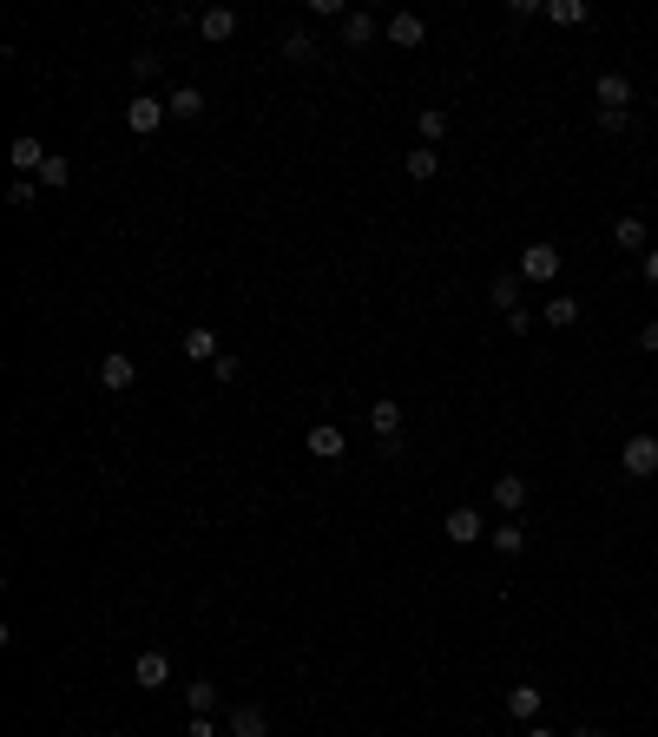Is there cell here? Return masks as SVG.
<instances>
[{"label": "cell", "instance_id": "obj_21", "mask_svg": "<svg viewBox=\"0 0 658 737\" xmlns=\"http://www.w3.org/2000/svg\"><path fill=\"white\" fill-rule=\"evenodd\" d=\"M185 711H191V718H211V711H218V685H211V678H191V685H185Z\"/></svg>", "mask_w": 658, "mask_h": 737}, {"label": "cell", "instance_id": "obj_35", "mask_svg": "<svg viewBox=\"0 0 658 737\" xmlns=\"http://www.w3.org/2000/svg\"><path fill=\"white\" fill-rule=\"evenodd\" d=\"M520 737H560V731H547V724H527V731H520Z\"/></svg>", "mask_w": 658, "mask_h": 737}, {"label": "cell", "instance_id": "obj_20", "mask_svg": "<svg viewBox=\"0 0 658 737\" xmlns=\"http://www.w3.org/2000/svg\"><path fill=\"white\" fill-rule=\"evenodd\" d=\"M612 244H619L626 257H645V251H652V244H645V218H619V224H612Z\"/></svg>", "mask_w": 658, "mask_h": 737}, {"label": "cell", "instance_id": "obj_8", "mask_svg": "<svg viewBox=\"0 0 658 737\" xmlns=\"http://www.w3.org/2000/svg\"><path fill=\"white\" fill-rule=\"evenodd\" d=\"M540 705H547V691H540V685H514V691H507V718H514V724H540Z\"/></svg>", "mask_w": 658, "mask_h": 737}, {"label": "cell", "instance_id": "obj_33", "mask_svg": "<svg viewBox=\"0 0 658 737\" xmlns=\"http://www.w3.org/2000/svg\"><path fill=\"white\" fill-rule=\"evenodd\" d=\"M639 349H652V356H658V316H645V330H639Z\"/></svg>", "mask_w": 658, "mask_h": 737}, {"label": "cell", "instance_id": "obj_10", "mask_svg": "<svg viewBox=\"0 0 658 737\" xmlns=\"http://www.w3.org/2000/svg\"><path fill=\"white\" fill-rule=\"evenodd\" d=\"M593 93H599V112H626L632 106V79L626 73H599Z\"/></svg>", "mask_w": 658, "mask_h": 737}, {"label": "cell", "instance_id": "obj_13", "mask_svg": "<svg viewBox=\"0 0 658 737\" xmlns=\"http://www.w3.org/2000/svg\"><path fill=\"white\" fill-rule=\"evenodd\" d=\"M99 382H106V389H132V382H139V362H132L126 349H112V356H99Z\"/></svg>", "mask_w": 658, "mask_h": 737}, {"label": "cell", "instance_id": "obj_4", "mask_svg": "<svg viewBox=\"0 0 658 737\" xmlns=\"http://www.w3.org/2000/svg\"><path fill=\"white\" fill-rule=\"evenodd\" d=\"M303 448H310L316 461H343V448H349V435L336 422H310V435H303Z\"/></svg>", "mask_w": 658, "mask_h": 737}, {"label": "cell", "instance_id": "obj_19", "mask_svg": "<svg viewBox=\"0 0 658 737\" xmlns=\"http://www.w3.org/2000/svg\"><path fill=\"white\" fill-rule=\"evenodd\" d=\"M487 547L501 553V560H514V553H527V527H520V520H507V527H487Z\"/></svg>", "mask_w": 658, "mask_h": 737}, {"label": "cell", "instance_id": "obj_6", "mask_svg": "<svg viewBox=\"0 0 658 737\" xmlns=\"http://www.w3.org/2000/svg\"><path fill=\"white\" fill-rule=\"evenodd\" d=\"M382 40H389V47H422V40H428V20L422 14H395V20H382Z\"/></svg>", "mask_w": 658, "mask_h": 737}, {"label": "cell", "instance_id": "obj_26", "mask_svg": "<svg viewBox=\"0 0 658 737\" xmlns=\"http://www.w3.org/2000/svg\"><path fill=\"white\" fill-rule=\"evenodd\" d=\"M165 106H172V119H204V93H198V86H178Z\"/></svg>", "mask_w": 658, "mask_h": 737}, {"label": "cell", "instance_id": "obj_27", "mask_svg": "<svg viewBox=\"0 0 658 737\" xmlns=\"http://www.w3.org/2000/svg\"><path fill=\"white\" fill-rule=\"evenodd\" d=\"M283 60H290V66H310V60H316V40L290 27V33H283Z\"/></svg>", "mask_w": 658, "mask_h": 737}, {"label": "cell", "instance_id": "obj_14", "mask_svg": "<svg viewBox=\"0 0 658 737\" xmlns=\"http://www.w3.org/2000/svg\"><path fill=\"white\" fill-rule=\"evenodd\" d=\"M231 33H237V14H231V7H204V14H198V40H211V47H224Z\"/></svg>", "mask_w": 658, "mask_h": 737}, {"label": "cell", "instance_id": "obj_11", "mask_svg": "<svg viewBox=\"0 0 658 737\" xmlns=\"http://www.w3.org/2000/svg\"><path fill=\"white\" fill-rule=\"evenodd\" d=\"M132 678H139L145 691H165L172 685V659H165V652H139V659H132Z\"/></svg>", "mask_w": 658, "mask_h": 737}, {"label": "cell", "instance_id": "obj_22", "mask_svg": "<svg viewBox=\"0 0 658 737\" xmlns=\"http://www.w3.org/2000/svg\"><path fill=\"white\" fill-rule=\"evenodd\" d=\"M7 158H14V172H40L53 152H47L40 139H14V145H7Z\"/></svg>", "mask_w": 658, "mask_h": 737}, {"label": "cell", "instance_id": "obj_36", "mask_svg": "<svg viewBox=\"0 0 658 737\" xmlns=\"http://www.w3.org/2000/svg\"><path fill=\"white\" fill-rule=\"evenodd\" d=\"M573 737H606V731H599V724H580V731H573Z\"/></svg>", "mask_w": 658, "mask_h": 737}, {"label": "cell", "instance_id": "obj_28", "mask_svg": "<svg viewBox=\"0 0 658 737\" xmlns=\"http://www.w3.org/2000/svg\"><path fill=\"white\" fill-rule=\"evenodd\" d=\"M40 185H47V191H66V185H73V165H66V158H47V165H40Z\"/></svg>", "mask_w": 658, "mask_h": 737}, {"label": "cell", "instance_id": "obj_3", "mask_svg": "<svg viewBox=\"0 0 658 737\" xmlns=\"http://www.w3.org/2000/svg\"><path fill=\"white\" fill-rule=\"evenodd\" d=\"M165 119H172V106H165V99H152V93H132V99H126V126L139 132V139H152Z\"/></svg>", "mask_w": 658, "mask_h": 737}, {"label": "cell", "instance_id": "obj_34", "mask_svg": "<svg viewBox=\"0 0 658 737\" xmlns=\"http://www.w3.org/2000/svg\"><path fill=\"white\" fill-rule=\"evenodd\" d=\"M639 277H645V283H652V290H658V251H645V257H639Z\"/></svg>", "mask_w": 658, "mask_h": 737}, {"label": "cell", "instance_id": "obj_25", "mask_svg": "<svg viewBox=\"0 0 658 737\" xmlns=\"http://www.w3.org/2000/svg\"><path fill=\"white\" fill-rule=\"evenodd\" d=\"M547 20L553 27H586L593 14H586V0H547Z\"/></svg>", "mask_w": 658, "mask_h": 737}, {"label": "cell", "instance_id": "obj_24", "mask_svg": "<svg viewBox=\"0 0 658 737\" xmlns=\"http://www.w3.org/2000/svg\"><path fill=\"white\" fill-rule=\"evenodd\" d=\"M540 323H547V330H573V323H580V303H573V297H547Z\"/></svg>", "mask_w": 658, "mask_h": 737}, {"label": "cell", "instance_id": "obj_32", "mask_svg": "<svg viewBox=\"0 0 658 737\" xmlns=\"http://www.w3.org/2000/svg\"><path fill=\"white\" fill-rule=\"evenodd\" d=\"M185 737H224V731H218L211 718H191V724H185Z\"/></svg>", "mask_w": 658, "mask_h": 737}, {"label": "cell", "instance_id": "obj_30", "mask_svg": "<svg viewBox=\"0 0 658 737\" xmlns=\"http://www.w3.org/2000/svg\"><path fill=\"white\" fill-rule=\"evenodd\" d=\"M211 376H218V382H237V376H244V362H237V356H231V349H224V356H218V362H211Z\"/></svg>", "mask_w": 658, "mask_h": 737}, {"label": "cell", "instance_id": "obj_29", "mask_svg": "<svg viewBox=\"0 0 658 737\" xmlns=\"http://www.w3.org/2000/svg\"><path fill=\"white\" fill-rule=\"evenodd\" d=\"M126 73L139 79V93H145V86L158 79V53H132V60H126Z\"/></svg>", "mask_w": 658, "mask_h": 737}, {"label": "cell", "instance_id": "obj_31", "mask_svg": "<svg viewBox=\"0 0 658 737\" xmlns=\"http://www.w3.org/2000/svg\"><path fill=\"white\" fill-rule=\"evenodd\" d=\"M33 198H40V191H33V178H20V185L7 191V204H14V211H33Z\"/></svg>", "mask_w": 658, "mask_h": 737}, {"label": "cell", "instance_id": "obj_9", "mask_svg": "<svg viewBox=\"0 0 658 737\" xmlns=\"http://www.w3.org/2000/svg\"><path fill=\"white\" fill-rule=\"evenodd\" d=\"M494 507H501L507 520H520V507H527V474H494Z\"/></svg>", "mask_w": 658, "mask_h": 737}, {"label": "cell", "instance_id": "obj_15", "mask_svg": "<svg viewBox=\"0 0 658 737\" xmlns=\"http://www.w3.org/2000/svg\"><path fill=\"white\" fill-rule=\"evenodd\" d=\"M448 126H455V112H448V106H422V112H415L422 145H441V139H448Z\"/></svg>", "mask_w": 658, "mask_h": 737}, {"label": "cell", "instance_id": "obj_17", "mask_svg": "<svg viewBox=\"0 0 658 737\" xmlns=\"http://www.w3.org/2000/svg\"><path fill=\"white\" fill-rule=\"evenodd\" d=\"M369 428H376V435H382V441H389V435H402V428H408V415H402V402H395V395H382V402H376V408H369Z\"/></svg>", "mask_w": 658, "mask_h": 737}, {"label": "cell", "instance_id": "obj_16", "mask_svg": "<svg viewBox=\"0 0 658 737\" xmlns=\"http://www.w3.org/2000/svg\"><path fill=\"white\" fill-rule=\"evenodd\" d=\"M487 303H494L501 316H514L520 310V270H501V277L487 283Z\"/></svg>", "mask_w": 658, "mask_h": 737}, {"label": "cell", "instance_id": "obj_12", "mask_svg": "<svg viewBox=\"0 0 658 737\" xmlns=\"http://www.w3.org/2000/svg\"><path fill=\"white\" fill-rule=\"evenodd\" d=\"M376 33H382V20H376V14H362V7H356V14H343V47H349V53L376 47Z\"/></svg>", "mask_w": 658, "mask_h": 737}, {"label": "cell", "instance_id": "obj_2", "mask_svg": "<svg viewBox=\"0 0 658 737\" xmlns=\"http://www.w3.org/2000/svg\"><path fill=\"white\" fill-rule=\"evenodd\" d=\"M619 468H626V481H652L658 474V435H632L619 448Z\"/></svg>", "mask_w": 658, "mask_h": 737}, {"label": "cell", "instance_id": "obj_18", "mask_svg": "<svg viewBox=\"0 0 658 737\" xmlns=\"http://www.w3.org/2000/svg\"><path fill=\"white\" fill-rule=\"evenodd\" d=\"M185 356H191V362H204V369H211V362L224 356L218 330H204V323H198V330H185Z\"/></svg>", "mask_w": 658, "mask_h": 737}, {"label": "cell", "instance_id": "obj_1", "mask_svg": "<svg viewBox=\"0 0 658 737\" xmlns=\"http://www.w3.org/2000/svg\"><path fill=\"white\" fill-rule=\"evenodd\" d=\"M560 244H553V237H533L527 251H520V283H553L560 277Z\"/></svg>", "mask_w": 658, "mask_h": 737}, {"label": "cell", "instance_id": "obj_5", "mask_svg": "<svg viewBox=\"0 0 658 737\" xmlns=\"http://www.w3.org/2000/svg\"><path fill=\"white\" fill-rule=\"evenodd\" d=\"M441 534L455 540V547H474V540L487 534V520H481V507H455V514L441 520Z\"/></svg>", "mask_w": 658, "mask_h": 737}, {"label": "cell", "instance_id": "obj_23", "mask_svg": "<svg viewBox=\"0 0 658 737\" xmlns=\"http://www.w3.org/2000/svg\"><path fill=\"white\" fill-rule=\"evenodd\" d=\"M402 165H408V178H415V185H428V178L441 172V152H435V145H415V152H408Z\"/></svg>", "mask_w": 658, "mask_h": 737}, {"label": "cell", "instance_id": "obj_7", "mask_svg": "<svg viewBox=\"0 0 658 737\" xmlns=\"http://www.w3.org/2000/svg\"><path fill=\"white\" fill-rule=\"evenodd\" d=\"M224 737H270V718L257 705H231L224 711Z\"/></svg>", "mask_w": 658, "mask_h": 737}]
</instances>
